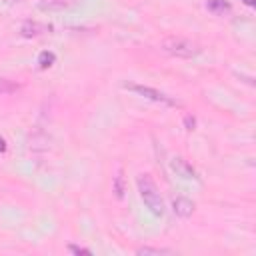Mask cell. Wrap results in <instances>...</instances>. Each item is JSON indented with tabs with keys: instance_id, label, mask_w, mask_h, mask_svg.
<instances>
[{
	"instance_id": "52a82bcc",
	"label": "cell",
	"mask_w": 256,
	"mask_h": 256,
	"mask_svg": "<svg viewBox=\"0 0 256 256\" xmlns=\"http://www.w3.org/2000/svg\"><path fill=\"white\" fill-rule=\"evenodd\" d=\"M206 8L212 14H226V12L232 10V6H230L228 0H206Z\"/></svg>"
},
{
	"instance_id": "ba28073f",
	"label": "cell",
	"mask_w": 256,
	"mask_h": 256,
	"mask_svg": "<svg viewBox=\"0 0 256 256\" xmlns=\"http://www.w3.org/2000/svg\"><path fill=\"white\" fill-rule=\"evenodd\" d=\"M54 62H56V54H54V52H48V50L40 52V56H38V66H40L42 70L50 68Z\"/></svg>"
},
{
	"instance_id": "7c38bea8",
	"label": "cell",
	"mask_w": 256,
	"mask_h": 256,
	"mask_svg": "<svg viewBox=\"0 0 256 256\" xmlns=\"http://www.w3.org/2000/svg\"><path fill=\"white\" fill-rule=\"evenodd\" d=\"M16 88H18L16 84H12V82H8V80H0V92L8 94V92H14Z\"/></svg>"
},
{
	"instance_id": "4fadbf2b",
	"label": "cell",
	"mask_w": 256,
	"mask_h": 256,
	"mask_svg": "<svg viewBox=\"0 0 256 256\" xmlns=\"http://www.w3.org/2000/svg\"><path fill=\"white\" fill-rule=\"evenodd\" d=\"M68 250L72 252V254H92V250H88V248H80V246H68Z\"/></svg>"
},
{
	"instance_id": "2e32d148",
	"label": "cell",
	"mask_w": 256,
	"mask_h": 256,
	"mask_svg": "<svg viewBox=\"0 0 256 256\" xmlns=\"http://www.w3.org/2000/svg\"><path fill=\"white\" fill-rule=\"evenodd\" d=\"M8 2H18V0H8Z\"/></svg>"
},
{
	"instance_id": "8fae6325",
	"label": "cell",
	"mask_w": 256,
	"mask_h": 256,
	"mask_svg": "<svg viewBox=\"0 0 256 256\" xmlns=\"http://www.w3.org/2000/svg\"><path fill=\"white\" fill-rule=\"evenodd\" d=\"M136 254H138V256H148V254H156V256H160V254H170V250H166V248H148V246H144V248H138Z\"/></svg>"
},
{
	"instance_id": "9c48e42d",
	"label": "cell",
	"mask_w": 256,
	"mask_h": 256,
	"mask_svg": "<svg viewBox=\"0 0 256 256\" xmlns=\"http://www.w3.org/2000/svg\"><path fill=\"white\" fill-rule=\"evenodd\" d=\"M38 30H46V26L38 24V22H28V24L22 26V34L24 36H36V34H40Z\"/></svg>"
},
{
	"instance_id": "277c9868",
	"label": "cell",
	"mask_w": 256,
	"mask_h": 256,
	"mask_svg": "<svg viewBox=\"0 0 256 256\" xmlns=\"http://www.w3.org/2000/svg\"><path fill=\"white\" fill-rule=\"evenodd\" d=\"M170 166H172V170L176 172V176H180V178H184V180H196V182H200L198 172H196L184 158H180V156L172 158V160H170Z\"/></svg>"
},
{
	"instance_id": "9a60e30c",
	"label": "cell",
	"mask_w": 256,
	"mask_h": 256,
	"mask_svg": "<svg viewBox=\"0 0 256 256\" xmlns=\"http://www.w3.org/2000/svg\"><path fill=\"white\" fill-rule=\"evenodd\" d=\"M242 2H244V4H246V6H254V4H256V2H254V0H242Z\"/></svg>"
},
{
	"instance_id": "5bb4252c",
	"label": "cell",
	"mask_w": 256,
	"mask_h": 256,
	"mask_svg": "<svg viewBox=\"0 0 256 256\" xmlns=\"http://www.w3.org/2000/svg\"><path fill=\"white\" fill-rule=\"evenodd\" d=\"M2 152H6V140L0 136V154H2Z\"/></svg>"
},
{
	"instance_id": "5b68a950",
	"label": "cell",
	"mask_w": 256,
	"mask_h": 256,
	"mask_svg": "<svg viewBox=\"0 0 256 256\" xmlns=\"http://www.w3.org/2000/svg\"><path fill=\"white\" fill-rule=\"evenodd\" d=\"M172 210H174L176 216L188 218V216L194 212V202L188 200V198H184V196H178V198L172 200Z\"/></svg>"
},
{
	"instance_id": "7a4b0ae2",
	"label": "cell",
	"mask_w": 256,
	"mask_h": 256,
	"mask_svg": "<svg viewBox=\"0 0 256 256\" xmlns=\"http://www.w3.org/2000/svg\"><path fill=\"white\" fill-rule=\"evenodd\" d=\"M160 46H162L164 52H168L172 56H178V58H194L202 52V48L196 42H192L188 38H180V36H168V38L162 40Z\"/></svg>"
},
{
	"instance_id": "3957f363",
	"label": "cell",
	"mask_w": 256,
	"mask_h": 256,
	"mask_svg": "<svg viewBox=\"0 0 256 256\" xmlns=\"http://www.w3.org/2000/svg\"><path fill=\"white\" fill-rule=\"evenodd\" d=\"M126 90H130V92H136L138 96H142V98H148V100H152V102H158V104H164V106H180V102L178 100H174L172 96H168V94H164V92H160V90H156V88H152V86H144V84H134V82H124L122 84Z\"/></svg>"
},
{
	"instance_id": "30bf717a",
	"label": "cell",
	"mask_w": 256,
	"mask_h": 256,
	"mask_svg": "<svg viewBox=\"0 0 256 256\" xmlns=\"http://www.w3.org/2000/svg\"><path fill=\"white\" fill-rule=\"evenodd\" d=\"M114 192L118 198L124 196V176H122V170H118V174L114 176Z\"/></svg>"
},
{
	"instance_id": "8992f818",
	"label": "cell",
	"mask_w": 256,
	"mask_h": 256,
	"mask_svg": "<svg viewBox=\"0 0 256 256\" xmlns=\"http://www.w3.org/2000/svg\"><path fill=\"white\" fill-rule=\"evenodd\" d=\"M74 4H76V0H40L38 8L42 12H60V10H66Z\"/></svg>"
},
{
	"instance_id": "6da1fadb",
	"label": "cell",
	"mask_w": 256,
	"mask_h": 256,
	"mask_svg": "<svg viewBox=\"0 0 256 256\" xmlns=\"http://www.w3.org/2000/svg\"><path fill=\"white\" fill-rule=\"evenodd\" d=\"M136 186H138V194H140L144 206L148 208V212L154 214V216H158V218L164 216V212H166L164 200H162V196L158 192V186L152 180V176L150 174H138Z\"/></svg>"
}]
</instances>
